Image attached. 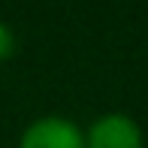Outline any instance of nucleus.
Instances as JSON below:
<instances>
[{
  "mask_svg": "<svg viewBox=\"0 0 148 148\" xmlns=\"http://www.w3.org/2000/svg\"><path fill=\"white\" fill-rule=\"evenodd\" d=\"M18 148H85V130L64 115H42L24 127Z\"/></svg>",
  "mask_w": 148,
  "mask_h": 148,
  "instance_id": "1",
  "label": "nucleus"
},
{
  "mask_svg": "<svg viewBox=\"0 0 148 148\" xmlns=\"http://www.w3.org/2000/svg\"><path fill=\"white\" fill-rule=\"evenodd\" d=\"M85 148H145V136L130 115L106 112L85 130Z\"/></svg>",
  "mask_w": 148,
  "mask_h": 148,
  "instance_id": "2",
  "label": "nucleus"
},
{
  "mask_svg": "<svg viewBox=\"0 0 148 148\" xmlns=\"http://www.w3.org/2000/svg\"><path fill=\"white\" fill-rule=\"evenodd\" d=\"M12 51H15V33L0 21V60L12 58Z\"/></svg>",
  "mask_w": 148,
  "mask_h": 148,
  "instance_id": "3",
  "label": "nucleus"
}]
</instances>
